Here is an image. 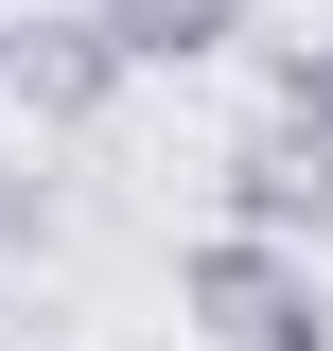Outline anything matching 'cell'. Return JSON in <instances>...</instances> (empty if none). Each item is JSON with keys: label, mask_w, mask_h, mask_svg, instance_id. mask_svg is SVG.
<instances>
[{"label": "cell", "mask_w": 333, "mask_h": 351, "mask_svg": "<svg viewBox=\"0 0 333 351\" xmlns=\"http://www.w3.org/2000/svg\"><path fill=\"white\" fill-rule=\"evenodd\" d=\"M0 246H53V193H18V176H0Z\"/></svg>", "instance_id": "6"}, {"label": "cell", "mask_w": 333, "mask_h": 351, "mask_svg": "<svg viewBox=\"0 0 333 351\" xmlns=\"http://www.w3.org/2000/svg\"><path fill=\"white\" fill-rule=\"evenodd\" d=\"M0 351H18V334H0Z\"/></svg>", "instance_id": "7"}, {"label": "cell", "mask_w": 333, "mask_h": 351, "mask_svg": "<svg viewBox=\"0 0 333 351\" xmlns=\"http://www.w3.org/2000/svg\"><path fill=\"white\" fill-rule=\"evenodd\" d=\"M0 88H18V123H106V106H123V53H106V18H0Z\"/></svg>", "instance_id": "2"}, {"label": "cell", "mask_w": 333, "mask_h": 351, "mask_svg": "<svg viewBox=\"0 0 333 351\" xmlns=\"http://www.w3.org/2000/svg\"><path fill=\"white\" fill-rule=\"evenodd\" d=\"M175 316L210 351H333V281L298 246H263V228H193L175 246Z\"/></svg>", "instance_id": "1"}, {"label": "cell", "mask_w": 333, "mask_h": 351, "mask_svg": "<svg viewBox=\"0 0 333 351\" xmlns=\"http://www.w3.org/2000/svg\"><path fill=\"white\" fill-rule=\"evenodd\" d=\"M316 211H333V158H298L281 123H263V141H228V228H263V246H298Z\"/></svg>", "instance_id": "3"}, {"label": "cell", "mask_w": 333, "mask_h": 351, "mask_svg": "<svg viewBox=\"0 0 333 351\" xmlns=\"http://www.w3.org/2000/svg\"><path fill=\"white\" fill-rule=\"evenodd\" d=\"M281 141H298V158H333V36L281 53Z\"/></svg>", "instance_id": "5"}, {"label": "cell", "mask_w": 333, "mask_h": 351, "mask_svg": "<svg viewBox=\"0 0 333 351\" xmlns=\"http://www.w3.org/2000/svg\"><path fill=\"white\" fill-rule=\"evenodd\" d=\"M88 18H106V53H123V71H193V53L246 36V0H88Z\"/></svg>", "instance_id": "4"}]
</instances>
